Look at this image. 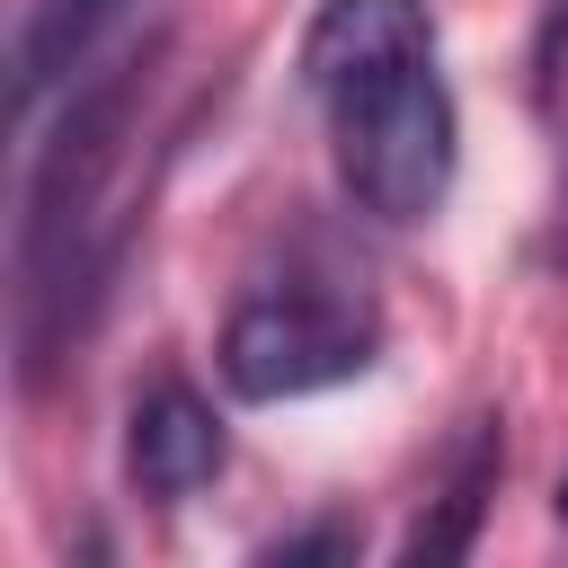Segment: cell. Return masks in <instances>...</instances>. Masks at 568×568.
I'll return each instance as SVG.
<instances>
[{
	"label": "cell",
	"instance_id": "cell-8",
	"mask_svg": "<svg viewBox=\"0 0 568 568\" xmlns=\"http://www.w3.org/2000/svg\"><path fill=\"white\" fill-rule=\"evenodd\" d=\"M559 524H568V479H559Z\"/></svg>",
	"mask_w": 568,
	"mask_h": 568
},
{
	"label": "cell",
	"instance_id": "cell-2",
	"mask_svg": "<svg viewBox=\"0 0 568 568\" xmlns=\"http://www.w3.org/2000/svg\"><path fill=\"white\" fill-rule=\"evenodd\" d=\"M142 53L71 80L62 124L36 142L27 169V204H18V373L44 382L71 337L89 328L106 266H115V231H106V178L124 160L133 133V98H142Z\"/></svg>",
	"mask_w": 568,
	"mask_h": 568
},
{
	"label": "cell",
	"instance_id": "cell-4",
	"mask_svg": "<svg viewBox=\"0 0 568 568\" xmlns=\"http://www.w3.org/2000/svg\"><path fill=\"white\" fill-rule=\"evenodd\" d=\"M222 462H231L222 417H213L186 382H151V390L133 399V417H124V470H133L142 497H195Z\"/></svg>",
	"mask_w": 568,
	"mask_h": 568
},
{
	"label": "cell",
	"instance_id": "cell-1",
	"mask_svg": "<svg viewBox=\"0 0 568 568\" xmlns=\"http://www.w3.org/2000/svg\"><path fill=\"white\" fill-rule=\"evenodd\" d=\"M302 80L328 106L337 178L382 222H426L453 186V89L417 0H320L302 27Z\"/></svg>",
	"mask_w": 568,
	"mask_h": 568
},
{
	"label": "cell",
	"instance_id": "cell-3",
	"mask_svg": "<svg viewBox=\"0 0 568 568\" xmlns=\"http://www.w3.org/2000/svg\"><path fill=\"white\" fill-rule=\"evenodd\" d=\"M373 355H382V311L346 266H284L257 293H240L222 328V382L240 399H302L373 373Z\"/></svg>",
	"mask_w": 568,
	"mask_h": 568
},
{
	"label": "cell",
	"instance_id": "cell-6",
	"mask_svg": "<svg viewBox=\"0 0 568 568\" xmlns=\"http://www.w3.org/2000/svg\"><path fill=\"white\" fill-rule=\"evenodd\" d=\"M497 426H479V444H470V462L444 479V497L417 515V532L399 541V559L408 568H444V559H462L470 541H479V515H488V488H497Z\"/></svg>",
	"mask_w": 568,
	"mask_h": 568
},
{
	"label": "cell",
	"instance_id": "cell-5",
	"mask_svg": "<svg viewBox=\"0 0 568 568\" xmlns=\"http://www.w3.org/2000/svg\"><path fill=\"white\" fill-rule=\"evenodd\" d=\"M133 9H142V0H27L18 44H9V106H18V124L36 115L44 89L89 80V62L106 53V36H115Z\"/></svg>",
	"mask_w": 568,
	"mask_h": 568
},
{
	"label": "cell",
	"instance_id": "cell-7",
	"mask_svg": "<svg viewBox=\"0 0 568 568\" xmlns=\"http://www.w3.org/2000/svg\"><path fill=\"white\" fill-rule=\"evenodd\" d=\"M293 559H355V532L346 524H311V532L266 541V568H293Z\"/></svg>",
	"mask_w": 568,
	"mask_h": 568
}]
</instances>
